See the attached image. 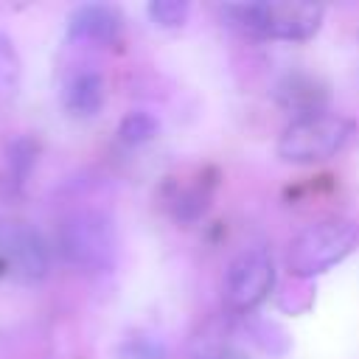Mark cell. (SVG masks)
I'll return each mask as SVG.
<instances>
[{
	"label": "cell",
	"mask_w": 359,
	"mask_h": 359,
	"mask_svg": "<svg viewBox=\"0 0 359 359\" xmlns=\"http://www.w3.org/2000/svg\"><path fill=\"white\" fill-rule=\"evenodd\" d=\"M219 14L241 34L300 42L320 31L325 11L314 3H224Z\"/></svg>",
	"instance_id": "obj_1"
},
{
	"label": "cell",
	"mask_w": 359,
	"mask_h": 359,
	"mask_svg": "<svg viewBox=\"0 0 359 359\" xmlns=\"http://www.w3.org/2000/svg\"><path fill=\"white\" fill-rule=\"evenodd\" d=\"M359 244V227L351 219H320L300 230L286 252V269L294 278H317L345 261Z\"/></svg>",
	"instance_id": "obj_2"
},
{
	"label": "cell",
	"mask_w": 359,
	"mask_h": 359,
	"mask_svg": "<svg viewBox=\"0 0 359 359\" xmlns=\"http://www.w3.org/2000/svg\"><path fill=\"white\" fill-rule=\"evenodd\" d=\"M353 121L337 112H311L294 118L278 137V157L286 163H323L337 157L353 137Z\"/></svg>",
	"instance_id": "obj_3"
},
{
	"label": "cell",
	"mask_w": 359,
	"mask_h": 359,
	"mask_svg": "<svg viewBox=\"0 0 359 359\" xmlns=\"http://www.w3.org/2000/svg\"><path fill=\"white\" fill-rule=\"evenodd\" d=\"M59 252L81 272H109L115 266V227L101 210H76L59 224Z\"/></svg>",
	"instance_id": "obj_4"
},
{
	"label": "cell",
	"mask_w": 359,
	"mask_h": 359,
	"mask_svg": "<svg viewBox=\"0 0 359 359\" xmlns=\"http://www.w3.org/2000/svg\"><path fill=\"white\" fill-rule=\"evenodd\" d=\"M275 286V264L264 247L238 252L224 272V303L233 311H252Z\"/></svg>",
	"instance_id": "obj_5"
},
{
	"label": "cell",
	"mask_w": 359,
	"mask_h": 359,
	"mask_svg": "<svg viewBox=\"0 0 359 359\" xmlns=\"http://www.w3.org/2000/svg\"><path fill=\"white\" fill-rule=\"evenodd\" d=\"M0 258L8 275H14L20 283H36L50 269V247L28 222L0 224Z\"/></svg>",
	"instance_id": "obj_6"
},
{
	"label": "cell",
	"mask_w": 359,
	"mask_h": 359,
	"mask_svg": "<svg viewBox=\"0 0 359 359\" xmlns=\"http://www.w3.org/2000/svg\"><path fill=\"white\" fill-rule=\"evenodd\" d=\"M210 199H213V180H205L202 174L171 180L163 188V205L177 222L202 219L210 208Z\"/></svg>",
	"instance_id": "obj_7"
},
{
	"label": "cell",
	"mask_w": 359,
	"mask_h": 359,
	"mask_svg": "<svg viewBox=\"0 0 359 359\" xmlns=\"http://www.w3.org/2000/svg\"><path fill=\"white\" fill-rule=\"evenodd\" d=\"M123 31V20L118 14V8L104 6V3H84L79 8H73V14L67 17V36L70 39H81V42H115Z\"/></svg>",
	"instance_id": "obj_8"
},
{
	"label": "cell",
	"mask_w": 359,
	"mask_h": 359,
	"mask_svg": "<svg viewBox=\"0 0 359 359\" xmlns=\"http://www.w3.org/2000/svg\"><path fill=\"white\" fill-rule=\"evenodd\" d=\"M65 107L79 118H93L104 107V79L95 70H84L65 87Z\"/></svg>",
	"instance_id": "obj_9"
},
{
	"label": "cell",
	"mask_w": 359,
	"mask_h": 359,
	"mask_svg": "<svg viewBox=\"0 0 359 359\" xmlns=\"http://www.w3.org/2000/svg\"><path fill=\"white\" fill-rule=\"evenodd\" d=\"M34 163H36V140L28 135L14 137L6 146V185L11 191H17L28 180Z\"/></svg>",
	"instance_id": "obj_10"
},
{
	"label": "cell",
	"mask_w": 359,
	"mask_h": 359,
	"mask_svg": "<svg viewBox=\"0 0 359 359\" xmlns=\"http://www.w3.org/2000/svg\"><path fill=\"white\" fill-rule=\"evenodd\" d=\"M20 76H22V62L14 48V42L0 34V112L14 101L20 90Z\"/></svg>",
	"instance_id": "obj_11"
},
{
	"label": "cell",
	"mask_w": 359,
	"mask_h": 359,
	"mask_svg": "<svg viewBox=\"0 0 359 359\" xmlns=\"http://www.w3.org/2000/svg\"><path fill=\"white\" fill-rule=\"evenodd\" d=\"M157 118L149 115V112H129L121 123H118V137L126 143V146H143L149 143L154 135H157Z\"/></svg>",
	"instance_id": "obj_12"
},
{
	"label": "cell",
	"mask_w": 359,
	"mask_h": 359,
	"mask_svg": "<svg viewBox=\"0 0 359 359\" xmlns=\"http://www.w3.org/2000/svg\"><path fill=\"white\" fill-rule=\"evenodd\" d=\"M188 11H191V6L185 0H151L146 6L149 20L154 25H160V28H177V25H182L185 17H188Z\"/></svg>",
	"instance_id": "obj_13"
},
{
	"label": "cell",
	"mask_w": 359,
	"mask_h": 359,
	"mask_svg": "<svg viewBox=\"0 0 359 359\" xmlns=\"http://www.w3.org/2000/svg\"><path fill=\"white\" fill-rule=\"evenodd\" d=\"M118 356L121 359H168V351H165V345L160 339L137 334V337H129L118 348Z\"/></svg>",
	"instance_id": "obj_14"
}]
</instances>
